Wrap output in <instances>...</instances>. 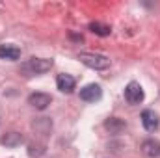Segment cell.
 I'll list each match as a JSON object with an SVG mask.
<instances>
[{
  "instance_id": "cell-1",
  "label": "cell",
  "mask_w": 160,
  "mask_h": 158,
  "mask_svg": "<svg viewBox=\"0 0 160 158\" xmlns=\"http://www.w3.org/2000/svg\"><path fill=\"white\" fill-rule=\"evenodd\" d=\"M54 65L52 60L48 58H30L28 62H24L21 65V71L26 75V77H32V75H43L47 71H50V67Z\"/></svg>"
},
{
  "instance_id": "cell-6",
  "label": "cell",
  "mask_w": 160,
  "mask_h": 158,
  "mask_svg": "<svg viewBox=\"0 0 160 158\" xmlns=\"http://www.w3.org/2000/svg\"><path fill=\"white\" fill-rule=\"evenodd\" d=\"M56 86H58V89L62 93H73L75 91V86H77V80H75V77H71L67 73H62L56 78Z\"/></svg>"
},
{
  "instance_id": "cell-13",
  "label": "cell",
  "mask_w": 160,
  "mask_h": 158,
  "mask_svg": "<svg viewBox=\"0 0 160 158\" xmlns=\"http://www.w3.org/2000/svg\"><path fill=\"white\" fill-rule=\"evenodd\" d=\"M45 151H47V149H45L43 143H41V145H30V147H28V155H30V156H39Z\"/></svg>"
},
{
  "instance_id": "cell-2",
  "label": "cell",
  "mask_w": 160,
  "mask_h": 158,
  "mask_svg": "<svg viewBox=\"0 0 160 158\" xmlns=\"http://www.w3.org/2000/svg\"><path fill=\"white\" fill-rule=\"evenodd\" d=\"M78 60L89 69H95V71H104L110 67V60L104 56V54H95V52H80Z\"/></svg>"
},
{
  "instance_id": "cell-4",
  "label": "cell",
  "mask_w": 160,
  "mask_h": 158,
  "mask_svg": "<svg viewBox=\"0 0 160 158\" xmlns=\"http://www.w3.org/2000/svg\"><path fill=\"white\" fill-rule=\"evenodd\" d=\"M78 95H80V99L86 101V102H95V101H99L102 97V89H101L99 84H88V86H84L80 89Z\"/></svg>"
},
{
  "instance_id": "cell-10",
  "label": "cell",
  "mask_w": 160,
  "mask_h": 158,
  "mask_svg": "<svg viewBox=\"0 0 160 158\" xmlns=\"http://www.w3.org/2000/svg\"><path fill=\"white\" fill-rule=\"evenodd\" d=\"M104 128L110 132V134H121L127 130V123L119 117H108L104 121Z\"/></svg>"
},
{
  "instance_id": "cell-5",
  "label": "cell",
  "mask_w": 160,
  "mask_h": 158,
  "mask_svg": "<svg viewBox=\"0 0 160 158\" xmlns=\"http://www.w3.org/2000/svg\"><path fill=\"white\" fill-rule=\"evenodd\" d=\"M52 102V97L48 93H43V91H38V93H32L28 97V104L36 110H45L48 108V104Z\"/></svg>"
},
{
  "instance_id": "cell-9",
  "label": "cell",
  "mask_w": 160,
  "mask_h": 158,
  "mask_svg": "<svg viewBox=\"0 0 160 158\" xmlns=\"http://www.w3.org/2000/svg\"><path fill=\"white\" fill-rule=\"evenodd\" d=\"M142 153L149 158H160V141L149 138L142 143Z\"/></svg>"
},
{
  "instance_id": "cell-7",
  "label": "cell",
  "mask_w": 160,
  "mask_h": 158,
  "mask_svg": "<svg viewBox=\"0 0 160 158\" xmlns=\"http://www.w3.org/2000/svg\"><path fill=\"white\" fill-rule=\"evenodd\" d=\"M21 58V48L11 45V43H6V45H0V60H8V62H17Z\"/></svg>"
},
{
  "instance_id": "cell-8",
  "label": "cell",
  "mask_w": 160,
  "mask_h": 158,
  "mask_svg": "<svg viewBox=\"0 0 160 158\" xmlns=\"http://www.w3.org/2000/svg\"><path fill=\"white\" fill-rule=\"evenodd\" d=\"M142 125L147 132H155L158 128V116L153 110H143L142 112Z\"/></svg>"
},
{
  "instance_id": "cell-11",
  "label": "cell",
  "mask_w": 160,
  "mask_h": 158,
  "mask_svg": "<svg viewBox=\"0 0 160 158\" xmlns=\"http://www.w3.org/2000/svg\"><path fill=\"white\" fill-rule=\"evenodd\" d=\"M22 140H24L22 134H19V132H8L6 136L0 138V143L6 145V147H17V145L22 143Z\"/></svg>"
},
{
  "instance_id": "cell-12",
  "label": "cell",
  "mask_w": 160,
  "mask_h": 158,
  "mask_svg": "<svg viewBox=\"0 0 160 158\" xmlns=\"http://www.w3.org/2000/svg\"><path fill=\"white\" fill-rule=\"evenodd\" d=\"M89 30H91L95 36H101V37H106V36H110V32H112V28H110L108 24H104V22H99V21H95V22H89Z\"/></svg>"
},
{
  "instance_id": "cell-3",
  "label": "cell",
  "mask_w": 160,
  "mask_h": 158,
  "mask_svg": "<svg viewBox=\"0 0 160 158\" xmlns=\"http://www.w3.org/2000/svg\"><path fill=\"white\" fill-rule=\"evenodd\" d=\"M145 93H143V87L138 84V82H128L127 87H125V99L128 101V104H140L143 101Z\"/></svg>"
}]
</instances>
